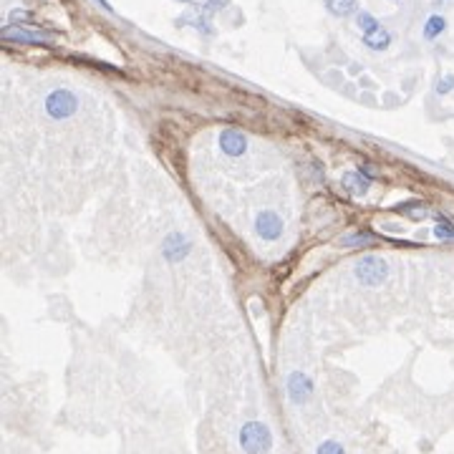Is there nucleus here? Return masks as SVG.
Here are the masks:
<instances>
[{"mask_svg":"<svg viewBox=\"0 0 454 454\" xmlns=\"http://www.w3.org/2000/svg\"><path fill=\"white\" fill-rule=\"evenodd\" d=\"M240 447L245 454H268L273 447V434L263 421H245L240 429Z\"/></svg>","mask_w":454,"mask_h":454,"instance_id":"f257e3e1","label":"nucleus"},{"mask_svg":"<svg viewBox=\"0 0 454 454\" xmlns=\"http://www.w3.org/2000/svg\"><path fill=\"white\" fill-rule=\"evenodd\" d=\"M356 278L358 283L366 285V288H379L384 285V280L388 278V265L384 257L379 255H366L356 263Z\"/></svg>","mask_w":454,"mask_h":454,"instance_id":"f03ea898","label":"nucleus"},{"mask_svg":"<svg viewBox=\"0 0 454 454\" xmlns=\"http://www.w3.org/2000/svg\"><path fill=\"white\" fill-rule=\"evenodd\" d=\"M79 109V99H76V93L68 91V89H56V91L48 93L46 99V114L56 121L61 119H68L76 114Z\"/></svg>","mask_w":454,"mask_h":454,"instance_id":"7ed1b4c3","label":"nucleus"},{"mask_svg":"<svg viewBox=\"0 0 454 454\" xmlns=\"http://www.w3.org/2000/svg\"><path fill=\"white\" fill-rule=\"evenodd\" d=\"M288 396L293 404H305L310 402V396H313V381H310L308 376L301 374V371H293L288 376Z\"/></svg>","mask_w":454,"mask_h":454,"instance_id":"20e7f679","label":"nucleus"},{"mask_svg":"<svg viewBox=\"0 0 454 454\" xmlns=\"http://www.w3.org/2000/svg\"><path fill=\"white\" fill-rule=\"evenodd\" d=\"M255 230H257V235L263 237V240H278V237L283 235V220L278 218L273 210H265V212H260V215H257Z\"/></svg>","mask_w":454,"mask_h":454,"instance_id":"39448f33","label":"nucleus"},{"mask_svg":"<svg viewBox=\"0 0 454 454\" xmlns=\"http://www.w3.org/2000/svg\"><path fill=\"white\" fill-rule=\"evenodd\" d=\"M220 149L225 154H230V157H240L248 149V139H245V134L237 132V129H225L220 134Z\"/></svg>","mask_w":454,"mask_h":454,"instance_id":"423d86ee","label":"nucleus"},{"mask_svg":"<svg viewBox=\"0 0 454 454\" xmlns=\"http://www.w3.org/2000/svg\"><path fill=\"white\" fill-rule=\"evenodd\" d=\"M187 255H190V240H187L185 235L174 232V235L167 237L165 240V257L169 260V263H179V260H185Z\"/></svg>","mask_w":454,"mask_h":454,"instance_id":"0eeeda50","label":"nucleus"},{"mask_svg":"<svg viewBox=\"0 0 454 454\" xmlns=\"http://www.w3.org/2000/svg\"><path fill=\"white\" fill-rule=\"evenodd\" d=\"M3 38L15 40V43H33V46H46L48 43V36L36 33V31H26V28H20V26L3 28Z\"/></svg>","mask_w":454,"mask_h":454,"instance_id":"6e6552de","label":"nucleus"},{"mask_svg":"<svg viewBox=\"0 0 454 454\" xmlns=\"http://www.w3.org/2000/svg\"><path fill=\"white\" fill-rule=\"evenodd\" d=\"M343 187L351 192V195H366L371 187V179L363 174V172H346L343 174Z\"/></svg>","mask_w":454,"mask_h":454,"instance_id":"1a4fd4ad","label":"nucleus"},{"mask_svg":"<svg viewBox=\"0 0 454 454\" xmlns=\"http://www.w3.org/2000/svg\"><path fill=\"white\" fill-rule=\"evenodd\" d=\"M326 8L336 18H349V15L358 13V0H326Z\"/></svg>","mask_w":454,"mask_h":454,"instance_id":"9d476101","label":"nucleus"},{"mask_svg":"<svg viewBox=\"0 0 454 454\" xmlns=\"http://www.w3.org/2000/svg\"><path fill=\"white\" fill-rule=\"evenodd\" d=\"M363 43H366L371 51H386L388 43H391V33L384 31V28H379V31H374V33L363 36Z\"/></svg>","mask_w":454,"mask_h":454,"instance_id":"9b49d317","label":"nucleus"},{"mask_svg":"<svg viewBox=\"0 0 454 454\" xmlns=\"http://www.w3.org/2000/svg\"><path fill=\"white\" fill-rule=\"evenodd\" d=\"M444 28H447V20L441 18V15H432V18L424 23V38L427 40H434L437 36L444 33Z\"/></svg>","mask_w":454,"mask_h":454,"instance_id":"f8f14e48","label":"nucleus"},{"mask_svg":"<svg viewBox=\"0 0 454 454\" xmlns=\"http://www.w3.org/2000/svg\"><path fill=\"white\" fill-rule=\"evenodd\" d=\"M434 235H437V240H444V243H454V225L439 215V218H437Z\"/></svg>","mask_w":454,"mask_h":454,"instance_id":"ddd939ff","label":"nucleus"},{"mask_svg":"<svg viewBox=\"0 0 454 454\" xmlns=\"http://www.w3.org/2000/svg\"><path fill=\"white\" fill-rule=\"evenodd\" d=\"M356 23H358V28L363 31V36H369V33H374V31H379V20L374 18L371 13H358L356 15Z\"/></svg>","mask_w":454,"mask_h":454,"instance_id":"4468645a","label":"nucleus"},{"mask_svg":"<svg viewBox=\"0 0 454 454\" xmlns=\"http://www.w3.org/2000/svg\"><path fill=\"white\" fill-rule=\"evenodd\" d=\"M316 454H346V449H343L338 441L328 439V441H323L321 447L316 449Z\"/></svg>","mask_w":454,"mask_h":454,"instance_id":"2eb2a0df","label":"nucleus"},{"mask_svg":"<svg viewBox=\"0 0 454 454\" xmlns=\"http://www.w3.org/2000/svg\"><path fill=\"white\" fill-rule=\"evenodd\" d=\"M452 89H454V76H444V79L437 81V93H439V96L449 93Z\"/></svg>","mask_w":454,"mask_h":454,"instance_id":"dca6fc26","label":"nucleus"},{"mask_svg":"<svg viewBox=\"0 0 454 454\" xmlns=\"http://www.w3.org/2000/svg\"><path fill=\"white\" fill-rule=\"evenodd\" d=\"M28 18H31L28 10H13V13H10V20H28Z\"/></svg>","mask_w":454,"mask_h":454,"instance_id":"f3484780","label":"nucleus"},{"mask_svg":"<svg viewBox=\"0 0 454 454\" xmlns=\"http://www.w3.org/2000/svg\"><path fill=\"white\" fill-rule=\"evenodd\" d=\"M96 3H99L101 8H106V10H109V13H112V6H109V3H106V0H96Z\"/></svg>","mask_w":454,"mask_h":454,"instance_id":"a211bd4d","label":"nucleus"},{"mask_svg":"<svg viewBox=\"0 0 454 454\" xmlns=\"http://www.w3.org/2000/svg\"><path fill=\"white\" fill-rule=\"evenodd\" d=\"M179 3H187V6H190V3H195V0H179Z\"/></svg>","mask_w":454,"mask_h":454,"instance_id":"6ab92c4d","label":"nucleus"}]
</instances>
